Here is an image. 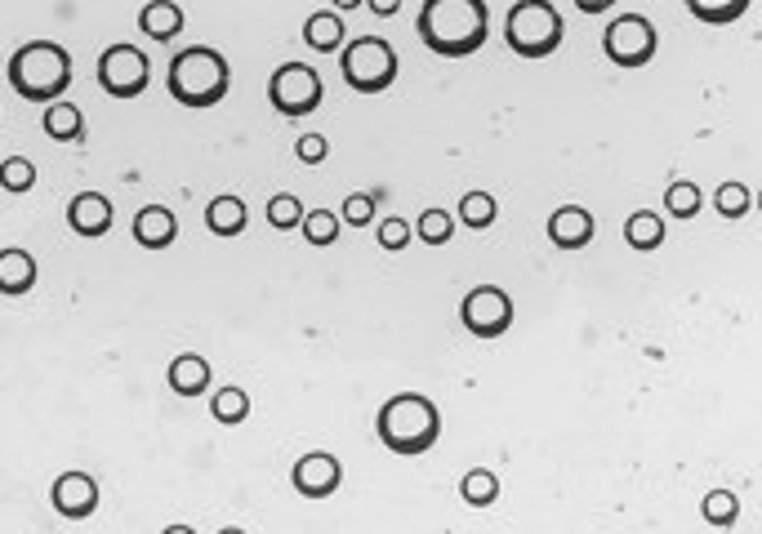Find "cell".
<instances>
[{
  "label": "cell",
  "instance_id": "6da1fadb",
  "mask_svg": "<svg viewBox=\"0 0 762 534\" xmlns=\"http://www.w3.org/2000/svg\"><path fill=\"white\" fill-rule=\"evenodd\" d=\"M415 32L438 58H469L491 36V10L486 0H423Z\"/></svg>",
  "mask_w": 762,
  "mask_h": 534
},
{
  "label": "cell",
  "instance_id": "7a4b0ae2",
  "mask_svg": "<svg viewBox=\"0 0 762 534\" xmlns=\"http://www.w3.org/2000/svg\"><path fill=\"white\" fill-rule=\"evenodd\" d=\"M375 433H379L384 450H393V455H406V459L428 455L442 437V410L423 392H397L379 405Z\"/></svg>",
  "mask_w": 762,
  "mask_h": 534
},
{
  "label": "cell",
  "instance_id": "3957f363",
  "mask_svg": "<svg viewBox=\"0 0 762 534\" xmlns=\"http://www.w3.org/2000/svg\"><path fill=\"white\" fill-rule=\"evenodd\" d=\"M165 85H170V98L179 107H219L233 89V67L219 50L210 45H187L170 58V72H165Z\"/></svg>",
  "mask_w": 762,
  "mask_h": 534
},
{
  "label": "cell",
  "instance_id": "277c9868",
  "mask_svg": "<svg viewBox=\"0 0 762 534\" xmlns=\"http://www.w3.org/2000/svg\"><path fill=\"white\" fill-rule=\"evenodd\" d=\"M6 76L23 102H54L72 85V54L58 41H28L10 54Z\"/></svg>",
  "mask_w": 762,
  "mask_h": 534
},
{
  "label": "cell",
  "instance_id": "5b68a950",
  "mask_svg": "<svg viewBox=\"0 0 762 534\" xmlns=\"http://www.w3.org/2000/svg\"><path fill=\"white\" fill-rule=\"evenodd\" d=\"M562 36H567V23L558 14L554 0H517L504 19V45L517 54V58H549L562 50Z\"/></svg>",
  "mask_w": 762,
  "mask_h": 534
},
{
  "label": "cell",
  "instance_id": "8992f818",
  "mask_svg": "<svg viewBox=\"0 0 762 534\" xmlns=\"http://www.w3.org/2000/svg\"><path fill=\"white\" fill-rule=\"evenodd\" d=\"M340 72L357 94H384L397 80V54L384 36H357L340 50Z\"/></svg>",
  "mask_w": 762,
  "mask_h": 534
},
{
  "label": "cell",
  "instance_id": "52a82bcc",
  "mask_svg": "<svg viewBox=\"0 0 762 534\" xmlns=\"http://www.w3.org/2000/svg\"><path fill=\"white\" fill-rule=\"evenodd\" d=\"M148 80H152V63H148V54L139 45L117 41V45H107L98 54V85H103L107 98L130 102V98H139L148 89Z\"/></svg>",
  "mask_w": 762,
  "mask_h": 534
},
{
  "label": "cell",
  "instance_id": "ba28073f",
  "mask_svg": "<svg viewBox=\"0 0 762 534\" xmlns=\"http://www.w3.org/2000/svg\"><path fill=\"white\" fill-rule=\"evenodd\" d=\"M325 98V85H321V72H312L308 63H281L268 80V102L277 107L281 117H308L316 112Z\"/></svg>",
  "mask_w": 762,
  "mask_h": 534
},
{
  "label": "cell",
  "instance_id": "9c48e42d",
  "mask_svg": "<svg viewBox=\"0 0 762 534\" xmlns=\"http://www.w3.org/2000/svg\"><path fill=\"white\" fill-rule=\"evenodd\" d=\"M602 50L615 67L633 72V67H646L661 50V36H656V23L642 19V14H620L615 23H607V36H602Z\"/></svg>",
  "mask_w": 762,
  "mask_h": 534
},
{
  "label": "cell",
  "instance_id": "30bf717a",
  "mask_svg": "<svg viewBox=\"0 0 762 534\" xmlns=\"http://www.w3.org/2000/svg\"><path fill=\"white\" fill-rule=\"evenodd\" d=\"M460 320L473 339H500L513 326V298L500 285H473L460 303Z\"/></svg>",
  "mask_w": 762,
  "mask_h": 534
},
{
  "label": "cell",
  "instance_id": "8fae6325",
  "mask_svg": "<svg viewBox=\"0 0 762 534\" xmlns=\"http://www.w3.org/2000/svg\"><path fill=\"white\" fill-rule=\"evenodd\" d=\"M344 481V468L331 450H308L294 468H290V486L303 494V499H331Z\"/></svg>",
  "mask_w": 762,
  "mask_h": 534
},
{
  "label": "cell",
  "instance_id": "7c38bea8",
  "mask_svg": "<svg viewBox=\"0 0 762 534\" xmlns=\"http://www.w3.org/2000/svg\"><path fill=\"white\" fill-rule=\"evenodd\" d=\"M50 499H54V512H58V516L85 521V516H94V508H98V481H94L89 472H63V477L54 481Z\"/></svg>",
  "mask_w": 762,
  "mask_h": 534
},
{
  "label": "cell",
  "instance_id": "4fadbf2b",
  "mask_svg": "<svg viewBox=\"0 0 762 534\" xmlns=\"http://www.w3.org/2000/svg\"><path fill=\"white\" fill-rule=\"evenodd\" d=\"M67 224H72V232L85 237V241L107 237V232H112V200H107L103 192H81V196H72Z\"/></svg>",
  "mask_w": 762,
  "mask_h": 534
},
{
  "label": "cell",
  "instance_id": "5bb4252c",
  "mask_svg": "<svg viewBox=\"0 0 762 534\" xmlns=\"http://www.w3.org/2000/svg\"><path fill=\"white\" fill-rule=\"evenodd\" d=\"M549 241L558 250H584L593 241V214L584 205H562L549 219Z\"/></svg>",
  "mask_w": 762,
  "mask_h": 534
},
{
  "label": "cell",
  "instance_id": "9a60e30c",
  "mask_svg": "<svg viewBox=\"0 0 762 534\" xmlns=\"http://www.w3.org/2000/svg\"><path fill=\"white\" fill-rule=\"evenodd\" d=\"M174 237H179L174 209H165V205H143V209L135 214V241H139L143 250H165V246H174Z\"/></svg>",
  "mask_w": 762,
  "mask_h": 534
},
{
  "label": "cell",
  "instance_id": "2e32d148",
  "mask_svg": "<svg viewBox=\"0 0 762 534\" xmlns=\"http://www.w3.org/2000/svg\"><path fill=\"white\" fill-rule=\"evenodd\" d=\"M246 224H250V209H246V200L242 196H214L210 205H205V228L214 232V237H242L246 232Z\"/></svg>",
  "mask_w": 762,
  "mask_h": 534
},
{
  "label": "cell",
  "instance_id": "e0dca14e",
  "mask_svg": "<svg viewBox=\"0 0 762 534\" xmlns=\"http://www.w3.org/2000/svg\"><path fill=\"white\" fill-rule=\"evenodd\" d=\"M165 379H170V388H174L179 396H201V392H210L214 370H210V361H205V357L183 352V357H174V361H170Z\"/></svg>",
  "mask_w": 762,
  "mask_h": 534
},
{
  "label": "cell",
  "instance_id": "ac0fdd59",
  "mask_svg": "<svg viewBox=\"0 0 762 534\" xmlns=\"http://www.w3.org/2000/svg\"><path fill=\"white\" fill-rule=\"evenodd\" d=\"M32 285H36V259H32L28 250H19V246L0 250V294L19 298V294H28Z\"/></svg>",
  "mask_w": 762,
  "mask_h": 534
},
{
  "label": "cell",
  "instance_id": "d6986e66",
  "mask_svg": "<svg viewBox=\"0 0 762 534\" xmlns=\"http://www.w3.org/2000/svg\"><path fill=\"white\" fill-rule=\"evenodd\" d=\"M41 130H45L54 143H81V139H85V117H81V107H72L67 98H54V102H45Z\"/></svg>",
  "mask_w": 762,
  "mask_h": 534
},
{
  "label": "cell",
  "instance_id": "ffe728a7",
  "mask_svg": "<svg viewBox=\"0 0 762 534\" xmlns=\"http://www.w3.org/2000/svg\"><path fill=\"white\" fill-rule=\"evenodd\" d=\"M344 19H340V10H321V14H312L308 23H303V45L308 50H316V54H340L344 50Z\"/></svg>",
  "mask_w": 762,
  "mask_h": 534
},
{
  "label": "cell",
  "instance_id": "44dd1931",
  "mask_svg": "<svg viewBox=\"0 0 762 534\" xmlns=\"http://www.w3.org/2000/svg\"><path fill=\"white\" fill-rule=\"evenodd\" d=\"M139 32L152 36V41H174L183 32V10L174 0H148L139 10Z\"/></svg>",
  "mask_w": 762,
  "mask_h": 534
},
{
  "label": "cell",
  "instance_id": "7402d4cb",
  "mask_svg": "<svg viewBox=\"0 0 762 534\" xmlns=\"http://www.w3.org/2000/svg\"><path fill=\"white\" fill-rule=\"evenodd\" d=\"M624 241H629L633 250H642V254L661 250V246H665V219H661V214H651V209L629 214V224H624Z\"/></svg>",
  "mask_w": 762,
  "mask_h": 534
},
{
  "label": "cell",
  "instance_id": "603a6c76",
  "mask_svg": "<svg viewBox=\"0 0 762 534\" xmlns=\"http://www.w3.org/2000/svg\"><path fill=\"white\" fill-rule=\"evenodd\" d=\"M683 6H687V14L700 19V23H709V28H727V23H736V19L749 14L753 0H683Z\"/></svg>",
  "mask_w": 762,
  "mask_h": 534
},
{
  "label": "cell",
  "instance_id": "cb8c5ba5",
  "mask_svg": "<svg viewBox=\"0 0 762 534\" xmlns=\"http://www.w3.org/2000/svg\"><path fill=\"white\" fill-rule=\"evenodd\" d=\"M303 241L308 246H316V250H325V246H335L340 241V214H331V209H303Z\"/></svg>",
  "mask_w": 762,
  "mask_h": 534
},
{
  "label": "cell",
  "instance_id": "d4e9b609",
  "mask_svg": "<svg viewBox=\"0 0 762 534\" xmlns=\"http://www.w3.org/2000/svg\"><path fill=\"white\" fill-rule=\"evenodd\" d=\"M495 214H500V205H495L491 192H464V196H460V219H464V228L486 232V228L495 224Z\"/></svg>",
  "mask_w": 762,
  "mask_h": 534
},
{
  "label": "cell",
  "instance_id": "484cf974",
  "mask_svg": "<svg viewBox=\"0 0 762 534\" xmlns=\"http://www.w3.org/2000/svg\"><path fill=\"white\" fill-rule=\"evenodd\" d=\"M210 414H214V423H246L250 418V392H242V388H219L214 392V401H210Z\"/></svg>",
  "mask_w": 762,
  "mask_h": 534
},
{
  "label": "cell",
  "instance_id": "4316f807",
  "mask_svg": "<svg viewBox=\"0 0 762 534\" xmlns=\"http://www.w3.org/2000/svg\"><path fill=\"white\" fill-rule=\"evenodd\" d=\"M415 237L423 241V246H447L451 237H455V214H447V209H423L419 214V224H415Z\"/></svg>",
  "mask_w": 762,
  "mask_h": 534
},
{
  "label": "cell",
  "instance_id": "83f0119b",
  "mask_svg": "<svg viewBox=\"0 0 762 534\" xmlns=\"http://www.w3.org/2000/svg\"><path fill=\"white\" fill-rule=\"evenodd\" d=\"M460 494H464V503H473V508H491V503L500 499V477H495L491 468H473V472H464Z\"/></svg>",
  "mask_w": 762,
  "mask_h": 534
},
{
  "label": "cell",
  "instance_id": "f1b7e54d",
  "mask_svg": "<svg viewBox=\"0 0 762 534\" xmlns=\"http://www.w3.org/2000/svg\"><path fill=\"white\" fill-rule=\"evenodd\" d=\"M700 187L691 183V178H678V183H669V192H665V209L674 214V219H696L700 214Z\"/></svg>",
  "mask_w": 762,
  "mask_h": 534
},
{
  "label": "cell",
  "instance_id": "f546056e",
  "mask_svg": "<svg viewBox=\"0 0 762 534\" xmlns=\"http://www.w3.org/2000/svg\"><path fill=\"white\" fill-rule=\"evenodd\" d=\"M713 209L722 214V219H744V214L753 209V192L744 183H722L713 192Z\"/></svg>",
  "mask_w": 762,
  "mask_h": 534
},
{
  "label": "cell",
  "instance_id": "4dcf8cb0",
  "mask_svg": "<svg viewBox=\"0 0 762 534\" xmlns=\"http://www.w3.org/2000/svg\"><path fill=\"white\" fill-rule=\"evenodd\" d=\"M0 187L14 192V196L32 192V187H36V165H32L28 156H10V161H0Z\"/></svg>",
  "mask_w": 762,
  "mask_h": 534
},
{
  "label": "cell",
  "instance_id": "1f68e13d",
  "mask_svg": "<svg viewBox=\"0 0 762 534\" xmlns=\"http://www.w3.org/2000/svg\"><path fill=\"white\" fill-rule=\"evenodd\" d=\"M700 512H705L709 525H736V516H740V499H736L731 490H709L705 503H700Z\"/></svg>",
  "mask_w": 762,
  "mask_h": 534
},
{
  "label": "cell",
  "instance_id": "d6a6232c",
  "mask_svg": "<svg viewBox=\"0 0 762 534\" xmlns=\"http://www.w3.org/2000/svg\"><path fill=\"white\" fill-rule=\"evenodd\" d=\"M268 224H272L277 232L299 228V224H303V205H299V196H290V192L272 196V200H268Z\"/></svg>",
  "mask_w": 762,
  "mask_h": 534
},
{
  "label": "cell",
  "instance_id": "836d02e7",
  "mask_svg": "<svg viewBox=\"0 0 762 534\" xmlns=\"http://www.w3.org/2000/svg\"><path fill=\"white\" fill-rule=\"evenodd\" d=\"M340 224H348V228H366V224H375V196L353 192V196L344 200V209H340Z\"/></svg>",
  "mask_w": 762,
  "mask_h": 534
},
{
  "label": "cell",
  "instance_id": "e575fe53",
  "mask_svg": "<svg viewBox=\"0 0 762 534\" xmlns=\"http://www.w3.org/2000/svg\"><path fill=\"white\" fill-rule=\"evenodd\" d=\"M410 237H415V228H410L406 219H397V214H388V219L379 224V246H384V250H393V254H397V250H406V246H410Z\"/></svg>",
  "mask_w": 762,
  "mask_h": 534
},
{
  "label": "cell",
  "instance_id": "d590c367",
  "mask_svg": "<svg viewBox=\"0 0 762 534\" xmlns=\"http://www.w3.org/2000/svg\"><path fill=\"white\" fill-rule=\"evenodd\" d=\"M294 156H299L303 165H321L325 156H331V143H325V134H303V139L294 143Z\"/></svg>",
  "mask_w": 762,
  "mask_h": 534
},
{
  "label": "cell",
  "instance_id": "8d00e7d4",
  "mask_svg": "<svg viewBox=\"0 0 762 534\" xmlns=\"http://www.w3.org/2000/svg\"><path fill=\"white\" fill-rule=\"evenodd\" d=\"M571 6H576L580 14H607V10L615 6V0H571Z\"/></svg>",
  "mask_w": 762,
  "mask_h": 534
},
{
  "label": "cell",
  "instance_id": "74e56055",
  "mask_svg": "<svg viewBox=\"0 0 762 534\" xmlns=\"http://www.w3.org/2000/svg\"><path fill=\"white\" fill-rule=\"evenodd\" d=\"M366 6H371L379 19H393V14L401 10V0H366Z\"/></svg>",
  "mask_w": 762,
  "mask_h": 534
},
{
  "label": "cell",
  "instance_id": "f35d334b",
  "mask_svg": "<svg viewBox=\"0 0 762 534\" xmlns=\"http://www.w3.org/2000/svg\"><path fill=\"white\" fill-rule=\"evenodd\" d=\"M331 6L344 14V10H357V6H366V0H331Z\"/></svg>",
  "mask_w": 762,
  "mask_h": 534
}]
</instances>
